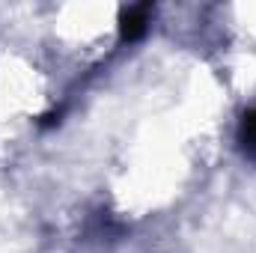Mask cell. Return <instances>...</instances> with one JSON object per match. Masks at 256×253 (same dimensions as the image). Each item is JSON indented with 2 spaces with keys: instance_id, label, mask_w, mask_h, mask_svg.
<instances>
[{
  "instance_id": "cell-1",
  "label": "cell",
  "mask_w": 256,
  "mask_h": 253,
  "mask_svg": "<svg viewBox=\"0 0 256 253\" xmlns=\"http://www.w3.org/2000/svg\"><path fill=\"white\" fill-rule=\"evenodd\" d=\"M152 24V6L149 3H134L120 12V39L122 42H140Z\"/></svg>"
},
{
  "instance_id": "cell-2",
  "label": "cell",
  "mask_w": 256,
  "mask_h": 253,
  "mask_svg": "<svg viewBox=\"0 0 256 253\" xmlns=\"http://www.w3.org/2000/svg\"><path fill=\"white\" fill-rule=\"evenodd\" d=\"M238 143H242L244 155L256 161V108L244 110V116L238 122Z\"/></svg>"
}]
</instances>
